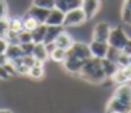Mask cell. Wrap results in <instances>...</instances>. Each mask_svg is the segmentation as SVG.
<instances>
[{"mask_svg": "<svg viewBox=\"0 0 131 113\" xmlns=\"http://www.w3.org/2000/svg\"><path fill=\"white\" fill-rule=\"evenodd\" d=\"M79 76L89 82H93V83H102L104 79H107L102 68V59L94 58V56H90L85 61L79 72Z\"/></svg>", "mask_w": 131, "mask_h": 113, "instance_id": "6da1fadb", "label": "cell"}, {"mask_svg": "<svg viewBox=\"0 0 131 113\" xmlns=\"http://www.w3.org/2000/svg\"><path fill=\"white\" fill-rule=\"evenodd\" d=\"M128 38L130 37L127 35V31L124 30V27H121V25H117V27H111V31L110 34H108V45L110 47H114L117 48V50H121L125 47V44H127Z\"/></svg>", "mask_w": 131, "mask_h": 113, "instance_id": "7a4b0ae2", "label": "cell"}, {"mask_svg": "<svg viewBox=\"0 0 131 113\" xmlns=\"http://www.w3.org/2000/svg\"><path fill=\"white\" fill-rule=\"evenodd\" d=\"M86 21H88V18H86L85 11L82 10V7H78V8H73V10H69L65 13L63 27H66V28L79 27V25H83Z\"/></svg>", "mask_w": 131, "mask_h": 113, "instance_id": "3957f363", "label": "cell"}, {"mask_svg": "<svg viewBox=\"0 0 131 113\" xmlns=\"http://www.w3.org/2000/svg\"><path fill=\"white\" fill-rule=\"evenodd\" d=\"M66 54L71 58H78V59H82V61H86L92 56L89 44H86L83 41H75L71 45V48L66 50Z\"/></svg>", "mask_w": 131, "mask_h": 113, "instance_id": "277c9868", "label": "cell"}, {"mask_svg": "<svg viewBox=\"0 0 131 113\" xmlns=\"http://www.w3.org/2000/svg\"><path fill=\"white\" fill-rule=\"evenodd\" d=\"M106 112L107 113H131V103L118 100L114 96H111V99L107 103V107H106Z\"/></svg>", "mask_w": 131, "mask_h": 113, "instance_id": "5b68a950", "label": "cell"}, {"mask_svg": "<svg viewBox=\"0 0 131 113\" xmlns=\"http://www.w3.org/2000/svg\"><path fill=\"white\" fill-rule=\"evenodd\" d=\"M111 31V25L107 21H99L94 25L93 31H92V40H97V41H107L108 34Z\"/></svg>", "mask_w": 131, "mask_h": 113, "instance_id": "8992f818", "label": "cell"}, {"mask_svg": "<svg viewBox=\"0 0 131 113\" xmlns=\"http://www.w3.org/2000/svg\"><path fill=\"white\" fill-rule=\"evenodd\" d=\"M89 48H90L92 56L102 59V58H106V54H107V51H108V42L92 40V41L89 42Z\"/></svg>", "mask_w": 131, "mask_h": 113, "instance_id": "52a82bcc", "label": "cell"}, {"mask_svg": "<svg viewBox=\"0 0 131 113\" xmlns=\"http://www.w3.org/2000/svg\"><path fill=\"white\" fill-rule=\"evenodd\" d=\"M100 3H102L100 0H82V4H80V7H82L83 11H85L86 18H88V20L93 18V17L96 16L97 13H99Z\"/></svg>", "mask_w": 131, "mask_h": 113, "instance_id": "ba28073f", "label": "cell"}, {"mask_svg": "<svg viewBox=\"0 0 131 113\" xmlns=\"http://www.w3.org/2000/svg\"><path fill=\"white\" fill-rule=\"evenodd\" d=\"M63 18H65V13L59 8L54 7L52 10H49L48 16H47L45 24L47 25H62L63 27Z\"/></svg>", "mask_w": 131, "mask_h": 113, "instance_id": "9c48e42d", "label": "cell"}, {"mask_svg": "<svg viewBox=\"0 0 131 113\" xmlns=\"http://www.w3.org/2000/svg\"><path fill=\"white\" fill-rule=\"evenodd\" d=\"M85 61L78 58H71V56H66V59L63 61V68L68 71L69 73H73V75H79L80 69H82Z\"/></svg>", "mask_w": 131, "mask_h": 113, "instance_id": "30bf717a", "label": "cell"}, {"mask_svg": "<svg viewBox=\"0 0 131 113\" xmlns=\"http://www.w3.org/2000/svg\"><path fill=\"white\" fill-rule=\"evenodd\" d=\"M113 96L116 99H118V100L131 103V85H128V83L118 85V88H117L116 92L113 93Z\"/></svg>", "mask_w": 131, "mask_h": 113, "instance_id": "8fae6325", "label": "cell"}, {"mask_svg": "<svg viewBox=\"0 0 131 113\" xmlns=\"http://www.w3.org/2000/svg\"><path fill=\"white\" fill-rule=\"evenodd\" d=\"M48 13H49V10L42 8V7H38V6H34V4H32L31 7H28V10H27V14L31 16V17H34L38 23H45Z\"/></svg>", "mask_w": 131, "mask_h": 113, "instance_id": "7c38bea8", "label": "cell"}, {"mask_svg": "<svg viewBox=\"0 0 131 113\" xmlns=\"http://www.w3.org/2000/svg\"><path fill=\"white\" fill-rule=\"evenodd\" d=\"M63 31L62 25H47L45 31V38H44V44H49V42H55L57 37Z\"/></svg>", "mask_w": 131, "mask_h": 113, "instance_id": "4fadbf2b", "label": "cell"}, {"mask_svg": "<svg viewBox=\"0 0 131 113\" xmlns=\"http://www.w3.org/2000/svg\"><path fill=\"white\" fill-rule=\"evenodd\" d=\"M80 4H82V0H55V7L62 10L63 13L80 7Z\"/></svg>", "mask_w": 131, "mask_h": 113, "instance_id": "5bb4252c", "label": "cell"}, {"mask_svg": "<svg viewBox=\"0 0 131 113\" xmlns=\"http://www.w3.org/2000/svg\"><path fill=\"white\" fill-rule=\"evenodd\" d=\"M73 42H75V40L72 38V35L69 33H66V31H62V33L57 37V40H55V45H57L58 48H63V50L71 48V45L73 44Z\"/></svg>", "mask_w": 131, "mask_h": 113, "instance_id": "9a60e30c", "label": "cell"}, {"mask_svg": "<svg viewBox=\"0 0 131 113\" xmlns=\"http://www.w3.org/2000/svg\"><path fill=\"white\" fill-rule=\"evenodd\" d=\"M32 56H34L37 61H41V62H45L47 59L49 58V52H48V50H47V47H45V44H44V42L34 44Z\"/></svg>", "mask_w": 131, "mask_h": 113, "instance_id": "2e32d148", "label": "cell"}, {"mask_svg": "<svg viewBox=\"0 0 131 113\" xmlns=\"http://www.w3.org/2000/svg\"><path fill=\"white\" fill-rule=\"evenodd\" d=\"M4 54H6V56H7L9 61L21 58V56L24 55L23 50H21V47H20V44H9V45H7V48H6V51H4Z\"/></svg>", "mask_w": 131, "mask_h": 113, "instance_id": "e0dca14e", "label": "cell"}, {"mask_svg": "<svg viewBox=\"0 0 131 113\" xmlns=\"http://www.w3.org/2000/svg\"><path fill=\"white\" fill-rule=\"evenodd\" d=\"M45 75V68H44V62L41 61H35V64L30 68L28 71V76L32 79H42Z\"/></svg>", "mask_w": 131, "mask_h": 113, "instance_id": "ac0fdd59", "label": "cell"}, {"mask_svg": "<svg viewBox=\"0 0 131 113\" xmlns=\"http://www.w3.org/2000/svg\"><path fill=\"white\" fill-rule=\"evenodd\" d=\"M102 68H103V71H104L106 78L110 79L111 76L114 75V72L118 69V65L114 61H110V59H107V58H102Z\"/></svg>", "mask_w": 131, "mask_h": 113, "instance_id": "d6986e66", "label": "cell"}, {"mask_svg": "<svg viewBox=\"0 0 131 113\" xmlns=\"http://www.w3.org/2000/svg\"><path fill=\"white\" fill-rule=\"evenodd\" d=\"M45 31H47V24L45 23H41L38 24L37 28L31 31V35H32V42L38 44V42H44V38H45Z\"/></svg>", "mask_w": 131, "mask_h": 113, "instance_id": "ffe728a7", "label": "cell"}, {"mask_svg": "<svg viewBox=\"0 0 131 113\" xmlns=\"http://www.w3.org/2000/svg\"><path fill=\"white\" fill-rule=\"evenodd\" d=\"M66 56H68V54H66V50H63V48L55 47L54 50L49 52V58H51L54 62H59V64H63V61L66 59Z\"/></svg>", "mask_w": 131, "mask_h": 113, "instance_id": "44dd1931", "label": "cell"}, {"mask_svg": "<svg viewBox=\"0 0 131 113\" xmlns=\"http://www.w3.org/2000/svg\"><path fill=\"white\" fill-rule=\"evenodd\" d=\"M7 21H9V30L10 31L20 33V31L24 30L23 18H20V17H12V18H7Z\"/></svg>", "mask_w": 131, "mask_h": 113, "instance_id": "7402d4cb", "label": "cell"}, {"mask_svg": "<svg viewBox=\"0 0 131 113\" xmlns=\"http://www.w3.org/2000/svg\"><path fill=\"white\" fill-rule=\"evenodd\" d=\"M38 24H41V23H38L37 20L34 18V17L28 16L27 13H26V16L23 17V25H24V30L30 31V33H31V31L34 30V28H37V27H38Z\"/></svg>", "mask_w": 131, "mask_h": 113, "instance_id": "603a6c76", "label": "cell"}, {"mask_svg": "<svg viewBox=\"0 0 131 113\" xmlns=\"http://www.w3.org/2000/svg\"><path fill=\"white\" fill-rule=\"evenodd\" d=\"M32 4L47 10H52L55 7V0H32Z\"/></svg>", "mask_w": 131, "mask_h": 113, "instance_id": "cb8c5ba5", "label": "cell"}, {"mask_svg": "<svg viewBox=\"0 0 131 113\" xmlns=\"http://www.w3.org/2000/svg\"><path fill=\"white\" fill-rule=\"evenodd\" d=\"M121 52H123L121 50H117V48L108 45V51H107V54H106V58L110 59V61H114L117 64V59H118L120 55H121Z\"/></svg>", "mask_w": 131, "mask_h": 113, "instance_id": "d4e9b609", "label": "cell"}, {"mask_svg": "<svg viewBox=\"0 0 131 113\" xmlns=\"http://www.w3.org/2000/svg\"><path fill=\"white\" fill-rule=\"evenodd\" d=\"M32 41V35L30 31L23 30L18 33V44H24V42H31Z\"/></svg>", "mask_w": 131, "mask_h": 113, "instance_id": "484cf974", "label": "cell"}, {"mask_svg": "<svg viewBox=\"0 0 131 113\" xmlns=\"http://www.w3.org/2000/svg\"><path fill=\"white\" fill-rule=\"evenodd\" d=\"M117 65H118L120 68L130 67V55H127V54L121 52V55L118 56V59H117Z\"/></svg>", "mask_w": 131, "mask_h": 113, "instance_id": "4316f807", "label": "cell"}, {"mask_svg": "<svg viewBox=\"0 0 131 113\" xmlns=\"http://www.w3.org/2000/svg\"><path fill=\"white\" fill-rule=\"evenodd\" d=\"M34 44L35 42H24V44H20L21 50H23L24 55H32V51H34Z\"/></svg>", "mask_w": 131, "mask_h": 113, "instance_id": "83f0119b", "label": "cell"}, {"mask_svg": "<svg viewBox=\"0 0 131 113\" xmlns=\"http://www.w3.org/2000/svg\"><path fill=\"white\" fill-rule=\"evenodd\" d=\"M6 41L7 44H18V33H14V31H10L6 34Z\"/></svg>", "mask_w": 131, "mask_h": 113, "instance_id": "f1b7e54d", "label": "cell"}, {"mask_svg": "<svg viewBox=\"0 0 131 113\" xmlns=\"http://www.w3.org/2000/svg\"><path fill=\"white\" fill-rule=\"evenodd\" d=\"M9 33V21L7 18H0V37H6V34Z\"/></svg>", "mask_w": 131, "mask_h": 113, "instance_id": "f546056e", "label": "cell"}, {"mask_svg": "<svg viewBox=\"0 0 131 113\" xmlns=\"http://www.w3.org/2000/svg\"><path fill=\"white\" fill-rule=\"evenodd\" d=\"M7 10L6 0H0V18H7Z\"/></svg>", "mask_w": 131, "mask_h": 113, "instance_id": "4dcf8cb0", "label": "cell"}, {"mask_svg": "<svg viewBox=\"0 0 131 113\" xmlns=\"http://www.w3.org/2000/svg\"><path fill=\"white\" fill-rule=\"evenodd\" d=\"M4 68H6V71L9 72V75L10 76H14V75H17L16 73V69H14V67H13V64L10 61H7L6 64H4Z\"/></svg>", "mask_w": 131, "mask_h": 113, "instance_id": "1f68e13d", "label": "cell"}, {"mask_svg": "<svg viewBox=\"0 0 131 113\" xmlns=\"http://www.w3.org/2000/svg\"><path fill=\"white\" fill-rule=\"evenodd\" d=\"M9 78H10V75L6 71L4 65H0V79H2V81H6V79H9Z\"/></svg>", "mask_w": 131, "mask_h": 113, "instance_id": "d6a6232c", "label": "cell"}, {"mask_svg": "<svg viewBox=\"0 0 131 113\" xmlns=\"http://www.w3.org/2000/svg\"><path fill=\"white\" fill-rule=\"evenodd\" d=\"M7 41H6V38H3V37H0V54H3L4 51H6V48H7Z\"/></svg>", "mask_w": 131, "mask_h": 113, "instance_id": "836d02e7", "label": "cell"}, {"mask_svg": "<svg viewBox=\"0 0 131 113\" xmlns=\"http://www.w3.org/2000/svg\"><path fill=\"white\" fill-rule=\"evenodd\" d=\"M123 52L127 54V55H131V38H128L127 44H125V47L123 48Z\"/></svg>", "mask_w": 131, "mask_h": 113, "instance_id": "e575fe53", "label": "cell"}, {"mask_svg": "<svg viewBox=\"0 0 131 113\" xmlns=\"http://www.w3.org/2000/svg\"><path fill=\"white\" fill-rule=\"evenodd\" d=\"M9 61V59H7V56H6V54H0V65H4L6 64V62Z\"/></svg>", "mask_w": 131, "mask_h": 113, "instance_id": "d590c367", "label": "cell"}, {"mask_svg": "<svg viewBox=\"0 0 131 113\" xmlns=\"http://www.w3.org/2000/svg\"><path fill=\"white\" fill-rule=\"evenodd\" d=\"M130 68H131V67H130ZM130 81H131V72H130Z\"/></svg>", "mask_w": 131, "mask_h": 113, "instance_id": "8d00e7d4", "label": "cell"}]
</instances>
